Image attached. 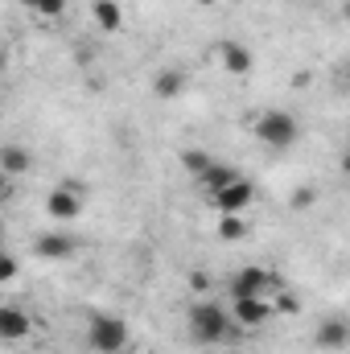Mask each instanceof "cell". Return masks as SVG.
Segmentation results:
<instances>
[{"mask_svg": "<svg viewBox=\"0 0 350 354\" xmlns=\"http://www.w3.org/2000/svg\"><path fill=\"white\" fill-rule=\"evenodd\" d=\"M185 330L198 346H223L227 338L239 334V326L231 322V309L210 301V297H198L190 309H185Z\"/></svg>", "mask_w": 350, "mask_h": 354, "instance_id": "6da1fadb", "label": "cell"}, {"mask_svg": "<svg viewBox=\"0 0 350 354\" xmlns=\"http://www.w3.org/2000/svg\"><path fill=\"white\" fill-rule=\"evenodd\" d=\"M256 140L268 145V149H293L297 140H301V124H297V115L293 111H284V107H268L256 115Z\"/></svg>", "mask_w": 350, "mask_h": 354, "instance_id": "7a4b0ae2", "label": "cell"}, {"mask_svg": "<svg viewBox=\"0 0 350 354\" xmlns=\"http://www.w3.org/2000/svg\"><path fill=\"white\" fill-rule=\"evenodd\" d=\"M128 346V322L116 313H91L87 317V351L91 354H124Z\"/></svg>", "mask_w": 350, "mask_h": 354, "instance_id": "3957f363", "label": "cell"}, {"mask_svg": "<svg viewBox=\"0 0 350 354\" xmlns=\"http://www.w3.org/2000/svg\"><path fill=\"white\" fill-rule=\"evenodd\" d=\"M272 292H280V276L272 268H260V264L239 268L227 280V297H272Z\"/></svg>", "mask_w": 350, "mask_h": 354, "instance_id": "277c9868", "label": "cell"}, {"mask_svg": "<svg viewBox=\"0 0 350 354\" xmlns=\"http://www.w3.org/2000/svg\"><path fill=\"white\" fill-rule=\"evenodd\" d=\"M46 214L54 223H75L83 214V185L79 181H58L50 194H46Z\"/></svg>", "mask_w": 350, "mask_h": 354, "instance_id": "5b68a950", "label": "cell"}, {"mask_svg": "<svg viewBox=\"0 0 350 354\" xmlns=\"http://www.w3.org/2000/svg\"><path fill=\"white\" fill-rule=\"evenodd\" d=\"M231 322L239 326V330H264L272 317H276V309H272V297H231Z\"/></svg>", "mask_w": 350, "mask_h": 354, "instance_id": "8992f818", "label": "cell"}, {"mask_svg": "<svg viewBox=\"0 0 350 354\" xmlns=\"http://www.w3.org/2000/svg\"><path fill=\"white\" fill-rule=\"evenodd\" d=\"M313 346L317 351H330V354H338V351H347L350 346V322L347 317H322L317 322V330H313Z\"/></svg>", "mask_w": 350, "mask_h": 354, "instance_id": "52a82bcc", "label": "cell"}, {"mask_svg": "<svg viewBox=\"0 0 350 354\" xmlns=\"http://www.w3.org/2000/svg\"><path fill=\"white\" fill-rule=\"evenodd\" d=\"M219 62H223V71H227L231 79H243V75H252V66H256L252 50H248L243 41H235V37L219 41Z\"/></svg>", "mask_w": 350, "mask_h": 354, "instance_id": "ba28073f", "label": "cell"}, {"mask_svg": "<svg viewBox=\"0 0 350 354\" xmlns=\"http://www.w3.org/2000/svg\"><path fill=\"white\" fill-rule=\"evenodd\" d=\"M210 202H214L223 214H243V210L256 202V185H252L248 177H239L235 185H227V189H223V194H214Z\"/></svg>", "mask_w": 350, "mask_h": 354, "instance_id": "9c48e42d", "label": "cell"}, {"mask_svg": "<svg viewBox=\"0 0 350 354\" xmlns=\"http://www.w3.org/2000/svg\"><path fill=\"white\" fill-rule=\"evenodd\" d=\"M0 338H4V342H25V338H33V313H25L21 305H4V309H0Z\"/></svg>", "mask_w": 350, "mask_h": 354, "instance_id": "30bf717a", "label": "cell"}, {"mask_svg": "<svg viewBox=\"0 0 350 354\" xmlns=\"http://www.w3.org/2000/svg\"><path fill=\"white\" fill-rule=\"evenodd\" d=\"M33 252H37L42 260H71V256L79 252V243H75L66 231H46V235L33 239Z\"/></svg>", "mask_w": 350, "mask_h": 354, "instance_id": "8fae6325", "label": "cell"}, {"mask_svg": "<svg viewBox=\"0 0 350 354\" xmlns=\"http://www.w3.org/2000/svg\"><path fill=\"white\" fill-rule=\"evenodd\" d=\"M91 21L103 33H120L124 29V4L120 0H91Z\"/></svg>", "mask_w": 350, "mask_h": 354, "instance_id": "7c38bea8", "label": "cell"}, {"mask_svg": "<svg viewBox=\"0 0 350 354\" xmlns=\"http://www.w3.org/2000/svg\"><path fill=\"white\" fill-rule=\"evenodd\" d=\"M239 169H235V165H223V161H214V165H210V169H206V174L198 177V189H206V194H210V198H214V194H223V189H227V185H235V181H239Z\"/></svg>", "mask_w": 350, "mask_h": 354, "instance_id": "4fadbf2b", "label": "cell"}, {"mask_svg": "<svg viewBox=\"0 0 350 354\" xmlns=\"http://www.w3.org/2000/svg\"><path fill=\"white\" fill-rule=\"evenodd\" d=\"M29 169H33V153L29 149H21V145H4L0 149V174L4 177L17 181V177H25Z\"/></svg>", "mask_w": 350, "mask_h": 354, "instance_id": "5bb4252c", "label": "cell"}, {"mask_svg": "<svg viewBox=\"0 0 350 354\" xmlns=\"http://www.w3.org/2000/svg\"><path fill=\"white\" fill-rule=\"evenodd\" d=\"M181 91H185V75H181L177 66H165V71L153 75V95H157V99H177Z\"/></svg>", "mask_w": 350, "mask_h": 354, "instance_id": "9a60e30c", "label": "cell"}, {"mask_svg": "<svg viewBox=\"0 0 350 354\" xmlns=\"http://www.w3.org/2000/svg\"><path fill=\"white\" fill-rule=\"evenodd\" d=\"M177 161H181V169H185V174L194 177V181H198V177L206 174L210 165H214V157H210L206 149H181V157H177Z\"/></svg>", "mask_w": 350, "mask_h": 354, "instance_id": "2e32d148", "label": "cell"}, {"mask_svg": "<svg viewBox=\"0 0 350 354\" xmlns=\"http://www.w3.org/2000/svg\"><path fill=\"white\" fill-rule=\"evenodd\" d=\"M243 235H248V218H243V214H223V218H219V239L235 243V239H243Z\"/></svg>", "mask_w": 350, "mask_h": 354, "instance_id": "e0dca14e", "label": "cell"}, {"mask_svg": "<svg viewBox=\"0 0 350 354\" xmlns=\"http://www.w3.org/2000/svg\"><path fill=\"white\" fill-rule=\"evenodd\" d=\"M272 309H276L280 317H293V313H301V297L288 292V288H280V292H272Z\"/></svg>", "mask_w": 350, "mask_h": 354, "instance_id": "ac0fdd59", "label": "cell"}, {"mask_svg": "<svg viewBox=\"0 0 350 354\" xmlns=\"http://www.w3.org/2000/svg\"><path fill=\"white\" fill-rule=\"evenodd\" d=\"M66 8H71V0H42L37 17H46V21H62V17H66Z\"/></svg>", "mask_w": 350, "mask_h": 354, "instance_id": "d6986e66", "label": "cell"}, {"mask_svg": "<svg viewBox=\"0 0 350 354\" xmlns=\"http://www.w3.org/2000/svg\"><path fill=\"white\" fill-rule=\"evenodd\" d=\"M313 202H317V194H313L309 185H305V189H293V194H288V206H293V210H309Z\"/></svg>", "mask_w": 350, "mask_h": 354, "instance_id": "ffe728a7", "label": "cell"}, {"mask_svg": "<svg viewBox=\"0 0 350 354\" xmlns=\"http://www.w3.org/2000/svg\"><path fill=\"white\" fill-rule=\"evenodd\" d=\"M17 272H21L17 256H12V252H4V256H0V280L8 284V280H17Z\"/></svg>", "mask_w": 350, "mask_h": 354, "instance_id": "44dd1931", "label": "cell"}, {"mask_svg": "<svg viewBox=\"0 0 350 354\" xmlns=\"http://www.w3.org/2000/svg\"><path fill=\"white\" fill-rule=\"evenodd\" d=\"M206 288H210V272H190V292L202 297Z\"/></svg>", "mask_w": 350, "mask_h": 354, "instance_id": "7402d4cb", "label": "cell"}, {"mask_svg": "<svg viewBox=\"0 0 350 354\" xmlns=\"http://www.w3.org/2000/svg\"><path fill=\"white\" fill-rule=\"evenodd\" d=\"M309 83H313V75H309V71H297V75H293V87H309Z\"/></svg>", "mask_w": 350, "mask_h": 354, "instance_id": "603a6c76", "label": "cell"}, {"mask_svg": "<svg viewBox=\"0 0 350 354\" xmlns=\"http://www.w3.org/2000/svg\"><path fill=\"white\" fill-rule=\"evenodd\" d=\"M338 79H342V87L350 91V62H347V66H342V71H338Z\"/></svg>", "mask_w": 350, "mask_h": 354, "instance_id": "cb8c5ba5", "label": "cell"}, {"mask_svg": "<svg viewBox=\"0 0 350 354\" xmlns=\"http://www.w3.org/2000/svg\"><path fill=\"white\" fill-rule=\"evenodd\" d=\"M342 174L350 177V149H347V153H342Z\"/></svg>", "mask_w": 350, "mask_h": 354, "instance_id": "d4e9b609", "label": "cell"}, {"mask_svg": "<svg viewBox=\"0 0 350 354\" xmlns=\"http://www.w3.org/2000/svg\"><path fill=\"white\" fill-rule=\"evenodd\" d=\"M21 4H25V8H33V12L42 8V0H21Z\"/></svg>", "mask_w": 350, "mask_h": 354, "instance_id": "484cf974", "label": "cell"}, {"mask_svg": "<svg viewBox=\"0 0 350 354\" xmlns=\"http://www.w3.org/2000/svg\"><path fill=\"white\" fill-rule=\"evenodd\" d=\"M342 21H350V0H342Z\"/></svg>", "mask_w": 350, "mask_h": 354, "instance_id": "4316f807", "label": "cell"}, {"mask_svg": "<svg viewBox=\"0 0 350 354\" xmlns=\"http://www.w3.org/2000/svg\"><path fill=\"white\" fill-rule=\"evenodd\" d=\"M210 4H219V0H198V8H210Z\"/></svg>", "mask_w": 350, "mask_h": 354, "instance_id": "83f0119b", "label": "cell"}]
</instances>
